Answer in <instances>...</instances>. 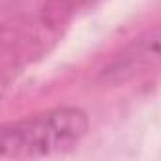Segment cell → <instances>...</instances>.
Segmentation results:
<instances>
[{
	"instance_id": "obj_1",
	"label": "cell",
	"mask_w": 161,
	"mask_h": 161,
	"mask_svg": "<svg viewBox=\"0 0 161 161\" xmlns=\"http://www.w3.org/2000/svg\"><path fill=\"white\" fill-rule=\"evenodd\" d=\"M89 127L87 114L63 106L46 114L6 125L0 135V157H44L76 146Z\"/></svg>"
},
{
	"instance_id": "obj_2",
	"label": "cell",
	"mask_w": 161,
	"mask_h": 161,
	"mask_svg": "<svg viewBox=\"0 0 161 161\" xmlns=\"http://www.w3.org/2000/svg\"><path fill=\"white\" fill-rule=\"evenodd\" d=\"M155 66H161V25L116 55L104 68L103 78L110 84H119Z\"/></svg>"
}]
</instances>
